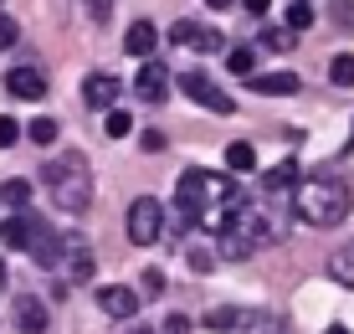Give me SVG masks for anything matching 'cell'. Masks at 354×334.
<instances>
[{
    "label": "cell",
    "instance_id": "obj_1",
    "mask_svg": "<svg viewBox=\"0 0 354 334\" xmlns=\"http://www.w3.org/2000/svg\"><path fill=\"white\" fill-rule=\"evenodd\" d=\"M247 195H241L236 180H226L221 170H185V175L175 180V206L185 221H205L211 211H221V206H241Z\"/></svg>",
    "mask_w": 354,
    "mask_h": 334
},
{
    "label": "cell",
    "instance_id": "obj_2",
    "mask_svg": "<svg viewBox=\"0 0 354 334\" xmlns=\"http://www.w3.org/2000/svg\"><path fill=\"white\" fill-rule=\"evenodd\" d=\"M277 237H283V221L267 211V206H257V201H241L236 211H231L226 231H221V257L226 263H241V257L272 247Z\"/></svg>",
    "mask_w": 354,
    "mask_h": 334
},
{
    "label": "cell",
    "instance_id": "obj_3",
    "mask_svg": "<svg viewBox=\"0 0 354 334\" xmlns=\"http://www.w3.org/2000/svg\"><path fill=\"white\" fill-rule=\"evenodd\" d=\"M41 180H46V191H52V206H57V211L82 216V211L93 206V170H88V155L67 150V155L46 159Z\"/></svg>",
    "mask_w": 354,
    "mask_h": 334
},
{
    "label": "cell",
    "instance_id": "obj_4",
    "mask_svg": "<svg viewBox=\"0 0 354 334\" xmlns=\"http://www.w3.org/2000/svg\"><path fill=\"white\" fill-rule=\"evenodd\" d=\"M292 206H298V221H308V227H339L349 216V191L339 180H298Z\"/></svg>",
    "mask_w": 354,
    "mask_h": 334
},
{
    "label": "cell",
    "instance_id": "obj_5",
    "mask_svg": "<svg viewBox=\"0 0 354 334\" xmlns=\"http://www.w3.org/2000/svg\"><path fill=\"white\" fill-rule=\"evenodd\" d=\"M165 237V206L154 201V195H139V201L129 206V242L133 247H154Z\"/></svg>",
    "mask_w": 354,
    "mask_h": 334
},
{
    "label": "cell",
    "instance_id": "obj_6",
    "mask_svg": "<svg viewBox=\"0 0 354 334\" xmlns=\"http://www.w3.org/2000/svg\"><path fill=\"white\" fill-rule=\"evenodd\" d=\"M57 267H62V278H67V283H88V278L97 273L88 237H72V231H62V252H57Z\"/></svg>",
    "mask_w": 354,
    "mask_h": 334
},
{
    "label": "cell",
    "instance_id": "obj_7",
    "mask_svg": "<svg viewBox=\"0 0 354 334\" xmlns=\"http://www.w3.org/2000/svg\"><path fill=\"white\" fill-rule=\"evenodd\" d=\"M180 93H185V98H195L201 108H211V114H231V108H236V103H231V98H226V93L211 82V72H201V67L180 72Z\"/></svg>",
    "mask_w": 354,
    "mask_h": 334
},
{
    "label": "cell",
    "instance_id": "obj_8",
    "mask_svg": "<svg viewBox=\"0 0 354 334\" xmlns=\"http://www.w3.org/2000/svg\"><path fill=\"white\" fill-rule=\"evenodd\" d=\"M118 93H124V82H118L113 72H88V78H82V103L97 108V114H113Z\"/></svg>",
    "mask_w": 354,
    "mask_h": 334
},
{
    "label": "cell",
    "instance_id": "obj_9",
    "mask_svg": "<svg viewBox=\"0 0 354 334\" xmlns=\"http://www.w3.org/2000/svg\"><path fill=\"white\" fill-rule=\"evenodd\" d=\"M41 221H36V216H26V211H10L6 221H0V242H6V247H21V252H31V247L36 242H41Z\"/></svg>",
    "mask_w": 354,
    "mask_h": 334
},
{
    "label": "cell",
    "instance_id": "obj_10",
    "mask_svg": "<svg viewBox=\"0 0 354 334\" xmlns=\"http://www.w3.org/2000/svg\"><path fill=\"white\" fill-rule=\"evenodd\" d=\"M133 93L149 98V103H165L169 98V72L160 62H139V72H133Z\"/></svg>",
    "mask_w": 354,
    "mask_h": 334
},
{
    "label": "cell",
    "instance_id": "obj_11",
    "mask_svg": "<svg viewBox=\"0 0 354 334\" xmlns=\"http://www.w3.org/2000/svg\"><path fill=\"white\" fill-rule=\"evenodd\" d=\"M97 308H103L108 319H133V314H139V293L108 283V288H97Z\"/></svg>",
    "mask_w": 354,
    "mask_h": 334
},
{
    "label": "cell",
    "instance_id": "obj_12",
    "mask_svg": "<svg viewBox=\"0 0 354 334\" xmlns=\"http://www.w3.org/2000/svg\"><path fill=\"white\" fill-rule=\"evenodd\" d=\"M6 93L10 98H46V78L36 67H10L6 72Z\"/></svg>",
    "mask_w": 354,
    "mask_h": 334
},
{
    "label": "cell",
    "instance_id": "obj_13",
    "mask_svg": "<svg viewBox=\"0 0 354 334\" xmlns=\"http://www.w3.org/2000/svg\"><path fill=\"white\" fill-rule=\"evenodd\" d=\"M46 324H52V319H46V304L41 299H16V329L21 334H46Z\"/></svg>",
    "mask_w": 354,
    "mask_h": 334
},
{
    "label": "cell",
    "instance_id": "obj_14",
    "mask_svg": "<svg viewBox=\"0 0 354 334\" xmlns=\"http://www.w3.org/2000/svg\"><path fill=\"white\" fill-rule=\"evenodd\" d=\"M124 46H129V57H144V62H149V52L160 46V31H154V21H133L129 36H124Z\"/></svg>",
    "mask_w": 354,
    "mask_h": 334
},
{
    "label": "cell",
    "instance_id": "obj_15",
    "mask_svg": "<svg viewBox=\"0 0 354 334\" xmlns=\"http://www.w3.org/2000/svg\"><path fill=\"white\" fill-rule=\"evenodd\" d=\"M247 82H252V93H298V72H257Z\"/></svg>",
    "mask_w": 354,
    "mask_h": 334
},
{
    "label": "cell",
    "instance_id": "obj_16",
    "mask_svg": "<svg viewBox=\"0 0 354 334\" xmlns=\"http://www.w3.org/2000/svg\"><path fill=\"white\" fill-rule=\"evenodd\" d=\"M226 170H231V175H247V170H257V150H252L247 139H231V144H226Z\"/></svg>",
    "mask_w": 354,
    "mask_h": 334
},
{
    "label": "cell",
    "instance_id": "obj_17",
    "mask_svg": "<svg viewBox=\"0 0 354 334\" xmlns=\"http://www.w3.org/2000/svg\"><path fill=\"white\" fill-rule=\"evenodd\" d=\"M262 185H267V191H292V185H298V159H283V165H272V170H267V175H262Z\"/></svg>",
    "mask_w": 354,
    "mask_h": 334
},
{
    "label": "cell",
    "instance_id": "obj_18",
    "mask_svg": "<svg viewBox=\"0 0 354 334\" xmlns=\"http://www.w3.org/2000/svg\"><path fill=\"white\" fill-rule=\"evenodd\" d=\"M328 278L344 283V288H354V242H349V247H339V252L328 257Z\"/></svg>",
    "mask_w": 354,
    "mask_h": 334
},
{
    "label": "cell",
    "instance_id": "obj_19",
    "mask_svg": "<svg viewBox=\"0 0 354 334\" xmlns=\"http://www.w3.org/2000/svg\"><path fill=\"white\" fill-rule=\"evenodd\" d=\"M0 201H6L10 211H26L31 206V180H6L0 185Z\"/></svg>",
    "mask_w": 354,
    "mask_h": 334
},
{
    "label": "cell",
    "instance_id": "obj_20",
    "mask_svg": "<svg viewBox=\"0 0 354 334\" xmlns=\"http://www.w3.org/2000/svg\"><path fill=\"white\" fill-rule=\"evenodd\" d=\"M226 67L236 72V78H257V52H252V46H231V52H226Z\"/></svg>",
    "mask_w": 354,
    "mask_h": 334
},
{
    "label": "cell",
    "instance_id": "obj_21",
    "mask_svg": "<svg viewBox=\"0 0 354 334\" xmlns=\"http://www.w3.org/2000/svg\"><path fill=\"white\" fill-rule=\"evenodd\" d=\"M241 314H247V308H231V304H226V308H211V314H205L201 324H205V329H231V334H236Z\"/></svg>",
    "mask_w": 354,
    "mask_h": 334
},
{
    "label": "cell",
    "instance_id": "obj_22",
    "mask_svg": "<svg viewBox=\"0 0 354 334\" xmlns=\"http://www.w3.org/2000/svg\"><path fill=\"white\" fill-rule=\"evenodd\" d=\"M185 263H190V273H216V252L201 242H185Z\"/></svg>",
    "mask_w": 354,
    "mask_h": 334
},
{
    "label": "cell",
    "instance_id": "obj_23",
    "mask_svg": "<svg viewBox=\"0 0 354 334\" xmlns=\"http://www.w3.org/2000/svg\"><path fill=\"white\" fill-rule=\"evenodd\" d=\"M283 21H288V31H308L313 26V6L308 0H292V6L283 10Z\"/></svg>",
    "mask_w": 354,
    "mask_h": 334
},
{
    "label": "cell",
    "instance_id": "obj_24",
    "mask_svg": "<svg viewBox=\"0 0 354 334\" xmlns=\"http://www.w3.org/2000/svg\"><path fill=\"white\" fill-rule=\"evenodd\" d=\"M328 78H334L339 88H354V52H339L334 62H328Z\"/></svg>",
    "mask_w": 354,
    "mask_h": 334
},
{
    "label": "cell",
    "instance_id": "obj_25",
    "mask_svg": "<svg viewBox=\"0 0 354 334\" xmlns=\"http://www.w3.org/2000/svg\"><path fill=\"white\" fill-rule=\"evenodd\" d=\"M103 129H108V139H124V134L133 129V118L124 114V108H113V114H103Z\"/></svg>",
    "mask_w": 354,
    "mask_h": 334
},
{
    "label": "cell",
    "instance_id": "obj_26",
    "mask_svg": "<svg viewBox=\"0 0 354 334\" xmlns=\"http://www.w3.org/2000/svg\"><path fill=\"white\" fill-rule=\"evenodd\" d=\"M26 139H31V144H52V139H57V118H31Z\"/></svg>",
    "mask_w": 354,
    "mask_h": 334
},
{
    "label": "cell",
    "instance_id": "obj_27",
    "mask_svg": "<svg viewBox=\"0 0 354 334\" xmlns=\"http://www.w3.org/2000/svg\"><path fill=\"white\" fill-rule=\"evenodd\" d=\"M262 46H267V52H288V46H292V31H288V26H267V31H262Z\"/></svg>",
    "mask_w": 354,
    "mask_h": 334
},
{
    "label": "cell",
    "instance_id": "obj_28",
    "mask_svg": "<svg viewBox=\"0 0 354 334\" xmlns=\"http://www.w3.org/2000/svg\"><path fill=\"white\" fill-rule=\"evenodd\" d=\"M221 31H211V26H201V31H195V52H221Z\"/></svg>",
    "mask_w": 354,
    "mask_h": 334
},
{
    "label": "cell",
    "instance_id": "obj_29",
    "mask_svg": "<svg viewBox=\"0 0 354 334\" xmlns=\"http://www.w3.org/2000/svg\"><path fill=\"white\" fill-rule=\"evenodd\" d=\"M21 134H26V129H21L16 118H10V114H0V150H10V144H16Z\"/></svg>",
    "mask_w": 354,
    "mask_h": 334
},
{
    "label": "cell",
    "instance_id": "obj_30",
    "mask_svg": "<svg viewBox=\"0 0 354 334\" xmlns=\"http://www.w3.org/2000/svg\"><path fill=\"white\" fill-rule=\"evenodd\" d=\"M195 21H175V26H169V42H180V46H195Z\"/></svg>",
    "mask_w": 354,
    "mask_h": 334
},
{
    "label": "cell",
    "instance_id": "obj_31",
    "mask_svg": "<svg viewBox=\"0 0 354 334\" xmlns=\"http://www.w3.org/2000/svg\"><path fill=\"white\" fill-rule=\"evenodd\" d=\"M139 150H144V155H160V150H165V134H160V129H144V134H139Z\"/></svg>",
    "mask_w": 354,
    "mask_h": 334
},
{
    "label": "cell",
    "instance_id": "obj_32",
    "mask_svg": "<svg viewBox=\"0 0 354 334\" xmlns=\"http://www.w3.org/2000/svg\"><path fill=\"white\" fill-rule=\"evenodd\" d=\"M16 36H21V26L10 16H0V52H6V46H16Z\"/></svg>",
    "mask_w": 354,
    "mask_h": 334
},
{
    "label": "cell",
    "instance_id": "obj_33",
    "mask_svg": "<svg viewBox=\"0 0 354 334\" xmlns=\"http://www.w3.org/2000/svg\"><path fill=\"white\" fill-rule=\"evenodd\" d=\"M144 293H165V278L154 273V267H149V273H144Z\"/></svg>",
    "mask_w": 354,
    "mask_h": 334
},
{
    "label": "cell",
    "instance_id": "obj_34",
    "mask_svg": "<svg viewBox=\"0 0 354 334\" xmlns=\"http://www.w3.org/2000/svg\"><path fill=\"white\" fill-rule=\"evenodd\" d=\"M165 334H190V319H180V314H175V319L165 324Z\"/></svg>",
    "mask_w": 354,
    "mask_h": 334
},
{
    "label": "cell",
    "instance_id": "obj_35",
    "mask_svg": "<svg viewBox=\"0 0 354 334\" xmlns=\"http://www.w3.org/2000/svg\"><path fill=\"white\" fill-rule=\"evenodd\" d=\"M241 6H247L252 16H267V10H272V0H241Z\"/></svg>",
    "mask_w": 354,
    "mask_h": 334
},
{
    "label": "cell",
    "instance_id": "obj_36",
    "mask_svg": "<svg viewBox=\"0 0 354 334\" xmlns=\"http://www.w3.org/2000/svg\"><path fill=\"white\" fill-rule=\"evenodd\" d=\"M205 6H211V10H226V6H236V0H205Z\"/></svg>",
    "mask_w": 354,
    "mask_h": 334
},
{
    "label": "cell",
    "instance_id": "obj_37",
    "mask_svg": "<svg viewBox=\"0 0 354 334\" xmlns=\"http://www.w3.org/2000/svg\"><path fill=\"white\" fill-rule=\"evenodd\" d=\"M324 334H349V329H344V324H334V329H324Z\"/></svg>",
    "mask_w": 354,
    "mask_h": 334
},
{
    "label": "cell",
    "instance_id": "obj_38",
    "mask_svg": "<svg viewBox=\"0 0 354 334\" xmlns=\"http://www.w3.org/2000/svg\"><path fill=\"white\" fill-rule=\"evenodd\" d=\"M0 288H6V263H0Z\"/></svg>",
    "mask_w": 354,
    "mask_h": 334
},
{
    "label": "cell",
    "instance_id": "obj_39",
    "mask_svg": "<svg viewBox=\"0 0 354 334\" xmlns=\"http://www.w3.org/2000/svg\"><path fill=\"white\" fill-rule=\"evenodd\" d=\"M133 334H154V329H133Z\"/></svg>",
    "mask_w": 354,
    "mask_h": 334
}]
</instances>
